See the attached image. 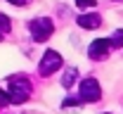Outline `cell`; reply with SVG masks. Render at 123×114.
I'll return each mask as SVG.
<instances>
[{"label": "cell", "mask_w": 123, "mask_h": 114, "mask_svg": "<svg viewBox=\"0 0 123 114\" xmlns=\"http://www.w3.org/2000/svg\"><path fill=\"white\" fill-rule=\"evenodd\" d=\"M7 95H10V102L14 105H21L31 98V81L26 76H12L7 81Z\"/></svg>", "instance_id": "cell-1"}, {"label": "cell", "mask_w": 123, "mask_h": 114, "mask_svg": "<svg viewBox=\"0 0 123 114\" xmlns=\"http://www.w3.org/2000/svg\"><path fill=\"white\" fill-rule=\"evenodd\" d=\"M29 31L33 36V40H38V43H43L47 40L52 31H55V24H52V19H45V17H40V19H33L29 21Z\"/></svg>", "instance_id": "cell-2"}, {"label": "cell", "mask_w": 123, "mask_h": 114, "mask_svg": "<svg viewBox=\"0 0 123 114\" xmlns=\"http://www.w3.org/2000/svg\"><path fill=\"white\" fill-rule=\"evenodd\" d=\"M78 98H80V102H97V100L102 98V88H99L97 79H92V76L83 79L80 90H78Z\"/></svg>", "instance_id": "cell-3"}, {"label": "cell", "mask_w": 123, "mask_h": 114, "mask_svg": "<svg viewBox=\"0 0 123 114\" xmlns=\"http://www.w3.org/2000/svg\"><path fill=\"white\" fill-rule=\"evenodd\" d=\"M59 67H62V55H59V52H55V50H47L45 55H43V60H40L38 71H40L43 76H50V74H55Z\"/></svg>", "instance_id": "cell-4"}, {"label": "cell", "mask_w": 123, "mask_h": 114, "mask_svg": "<svg viewBox=\"0 0 123 114\" xmlns=\"http://www.w3.org/2000/svg\"><path fill=\"white\" fill-rule=\"evenodd\" d=\"M111 40L109 38H97V40H92L90 48H88V55H90V60H104L109 52H111Z\"/></svg>", "instance_id": "cell-5"}, {"label": "cell", "mask_w": 123, "mask_h": 114, "mask_svg": "<svg viewBox=\"0 0 123 114\" xmlns=\"http://www.w3.org/2000/svg\"><path fill=\"white\" fill-rule=\"evenodd\" d=\"M76 21H78L80 29H99V26H102V17L95 14V12H92V14H80Z\"/></svg>", "instance_id": "cell-6"}, {"label": "cell", "mask_w": 123, "mask_h": 114, "mask_svg": "<svg viewBox=\"0 0 123 114\" xmlns=\"http://www.w3.org/2000/svg\"><path fill=\"white\" fill-rule=\"evenodd\" d=\"M76 76H78V69H66V74H64V79H62V86L64 88H71L74 83H76Z\"/></svg>", "instance_id": "cell-7"}, {"label": "cell", "mask_w": 123, "mask_h": 114, "mask_svg": "<svg viewBox=\"0 0 123 114\" xmlns=\"http://www.w3.org/2000/svg\"><path fill=\"white\" fill-rule=\"evenodd\" d=\"M109 40H111V45H114V48H123V29H118V31H114Z\"/></svg>", "instance_id": "cell-8"}, {"label": "cell", "mask_w": 123, "mask_h": 114, "mask_svg": "<svg viewBox=\"0 0 123 114\" xmlns=\"http://www.w3.org/2000/svg\"><path fill=\"white\" fill-rule=\"evenodd\" d=\"M10 29H12V24H10V17L0 12V33H10Z\"/></svg>", "instance_id": "cell-9"}, {"label": "cell", "mask_w": 123, "mask_h": 114, "mask_svg": "<svg viewBox=\"0 0 123 114\" xmlns=\"http://www.w3.org/2000/svg\"><path fill=\"white\" fill-rule=\"evenodd\" d=\"M76 7H80V10H88V7H95V0H76Z\"/></svg>", "instance_id": "cell-10"}, {"label": "cell", "mask_w": 123, "mask_h": 114, "mask_svg": "<svg viewBox=\"0 0 123 114\" xmlns=\"http://www.w3.org/2000/svg\"><path fill=\"white\" fill-rule=\"evenodd\" d=\"M5 105H10V95H7L5 90H0V109H2Z\"/></svg>", "instance_id": "cell-11"}, {"label": "cell", "mask_w": 123, "mask_h": 114, "mask_svg": "<svg viewBox=\"0 0 123 114\" xmlns=\"http://www.w3.org/2000/svg\"><path fill=\"white\" fill-rule=\"evenodd\" d=\"M7 2H12V5H19V7H21V5H26L29 0H7Z\"/></svg>", "instance_id": "cell-12"}, {"label": "cell", "mask_w": 123, "mask_h": 114, "mask_svg": "<svg viewBox=\"0 0 123 114\" xmlns=\"http://www.w3.org/2000/svg\"><path fill=\"white\" fill-rule=\"evenodd\" d=\"M0 38H2V33H0Z\"/></svg>", "instance_id": "cell-13"}, {"label": "cell", "mask_w": 123, "mask_h": 114, "mask_svg": "<svg viewBox=\"0 0 123 114\" xmlns=\"http://www.w3.org/2000/svg\"><path fill=\"white\" fill-rule=\"evenodd\" d=\"M107 114H109V112H107Z\"/></svg>", "instance_id": "cell-14"}]
</instances>
